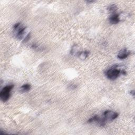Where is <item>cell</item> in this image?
Instances as JSON below:
<instances>
[{"instance_id": "obj_1", "label": "cell", "mask_w": 135, "mask_h": 135, "mask_svg": "<svg viewBox=\"0 0 135 135\" xmlns=\"http://www.w3.org/2000/svg\"><path fill=\"white\" fill-rule=\"evenodd\" d=\"M118 67V65H115L106 71L105 74L109 79L114 80L121 74V70L117 68Z\"/></svg>"}, {"instance_id": "obj_2", "label": "cell", "mask_w": 135, "mask_h": 135, "mask_svg": "<svg viewBox=\"0 0 135 135\" xmlns=\"http://www.w3.org/2000/svg\"><path fill=\"white\" fill-rule=\"evenodd\" d=\"M14 88V85H8L4 87L2 90L0 92V98L3 102H6L7 101L11 96V91L12 89Z\"/></svg>"}, {"instance_id": "obj_3", "label": "cell", "mask_w": 135, "mask_h": 135, "mask_svg": "<svg viewBox=\"0 0 135 135\" xmlns=\"http://www.w3.org/2000/svg\"><path fill=\"white\" fill-rule=\"evenodd\" d=\"M88 123H92V122H96L97 124L100 127H104L106 125V120L105 118H100L97 115H95L93 117L90 118L88 121Z\"/></svg>"}, {"instance_id": "obj_4", "label": "cell", "mask_w": 135, "mask_h": 135, "mask_svg": "<svg viewBox=\"0 0 135 135\" xmlns=\"http://www.w3.org/2000/svg\"><path fill=\"white\" fill-rule=\"evenodd\" d=\"M104 117L106 121H112L116 119L118 116L119 114L111 110H106L104 112Z\"/></svg>"}, {"instance_id": "obj_5", "label": "cell", "mask_w": 135, "mask_h": 135, "mask_svg": "<svg viewBox=\"0 0 135 135\" xmlns=\"http://www.w3.org/2000/svg\"><path fill=\"white\" fill-rule=\"evenodd\" d=\"M130 52L128 49L124 48L121 50L117 55V58L120 60H123L127 58L130 55Z\"/></svg>"}, {"instance_id": "obj_6", "label": "cell", "mask_w": 135, "mask_h": 135, "mask_svg": "<svg viewBox=\"0 0 135 135\" xmlns=\"http://www.w3.org/2000/svg\"><path fill=\"white\" fill-rule=\"evenodd\" d=\"M109 22L111 24H116L120 22L119 14H112L109 19Z\"/></svg>"}, {"instance_id": "obj_7", "label": "cell", "mask_w": 135, "mask_h": 135, "mask_svg": "<svg viewBox=\"0 0 135 135\" xmlns=\"http://www.w3.org/2000/svg\"><path fill=\"white\" fill-rule=\"evenodd\" d=\"M31 88V86L30 84L29 83H26L23 85L22 86H21V87L20 88V92L21 93H25L27 92H28L29 91H30V90Z\"/></svg>"}, {"instance_id": "obj_8", "label": "cell", "mask_w": 135, "mask_h": 135, "mask_svg": "<svg viewBox=\"0 0 135 135\" xmlns=\"http://www.w3.org/2000/svg\"><path fill=\"white\" fill-rule=\"evenodd\" d=\"M80 52V51H79V47L77 44H74L71 48L70 54L72 55L78 56V54Z\"/></svg>"}, {"instance_id": "obj_9", "label": "cell", "mask_w": 135, "mask_h": 135, "mask_svg": "<svg viewBox=\"0 0 135 135\" xmlns=\"http://www.w3.org/2000/svg\"><path fill=\"white\" fill-rule=\"evenodd\" d=\"M90 52L88 50H85L84 51L80 52L78 54V57L81 60H85L87 59L89 55Z\"/></svg>"}, {"instance_id": "obj_10", "label": "cell", "mask_w": 135, "mask_h": 135, "mask_svg": "<svg viewBox=\"0 0 135 135\" xmlns=\"http://www.w3.org/2000/svg\"><path fill=\"white\" fill-rule=\"evenodd\" d=\"M117 9H118V7H117V6L116 4L110 5L107 8V10L109 11V12H110L111 13H115L116 11L117 10Z\"/></svg>"}, {"instance_id": "obj_11", "label": "cell", "mask_w": 135, "mask_h": 135, "mask_svg": "<svg viewBox=\"0 0 135 135\" xmlns=\"http://www.w3.org/2000/svg\"><path fill=\"white\" fill-rule=\"evenodd\" d=\"M30 38H31V34H30V33H29L28 35L24 38L23 41V42H24V43L27 42L30 40Z\"/></svg>"}, {"instance_id": "obj_12", "label": "cell", "mask_w": 135, "mask_h": 135, "mask_svg": "<svg viewBox=\"0 0 135 135\" xmlns=\"http://www.w3.org/2000/svg\"><path fill=\"white\" fill-rule=\"evenodd\" d=\"M76 86L74 85H71L70 86V88L71 89H75L76 88Z\"/></svg>"}, {"instance_id": "obj_13", "label": "cell", "mask_w": 135, "mask_h": 135, "mask_svg": "<svg viewBox=\"0 0 135 135\" xmlns=\"http://www.w3.org/2000/svg\"><path fill=\"white\" fill-rule=\"evenodd\" d=\"M130 95L132 96L133 97H134V90H132L130 91Z\"/></svg>"}, {"instance_id": "obj_14", "label": "cell", "mask_w": 135, "mask_h": 135, "mask_svg": "<svg viewBox=\"0 0 135 135\" xmlns=\"http://www.w3.org/2000/svg\"><path fill=\"white\" fill-rule=\"evenodd\" d=\"M95 1H87V2L88 3H94Z\"/></svg>"}]
</instances>
